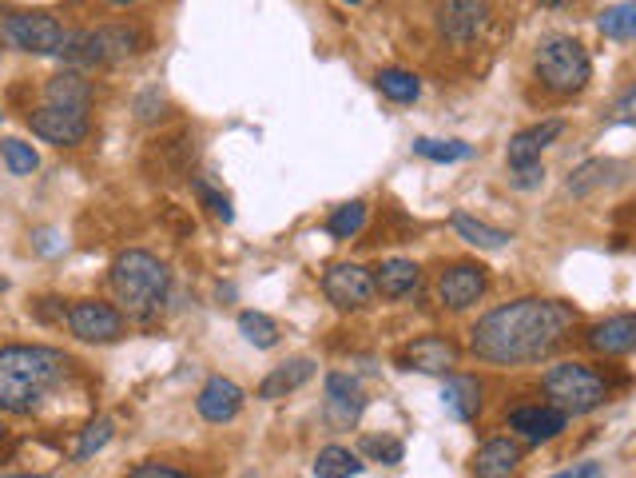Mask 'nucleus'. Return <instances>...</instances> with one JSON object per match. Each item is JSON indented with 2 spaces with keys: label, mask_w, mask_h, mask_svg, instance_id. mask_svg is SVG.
<instances>
[{
  "label": "nucleus",
  "mask_w": 636,
  "mask_h": 478,
  "mask_svg": "<svg viewBox=\"0 0 636 478\" xmlns=\"http://www.w3.org/2000/svg\"><path fill=\"white\" fill-rule=\"evenodd\" d=\"M577 315L557 299H517L478 319L469 331V347L485 363H533L549 355L573 331Z\"/></svg>",
  "instance_id": "nucleus-1"
},
{
  "label": "nucleus",
  "mask_w": 636,
  "mask_h": 478,
  "mask_svg": "<svg viewBox=\"0 0 636 478\" xmlns=\"http://www.w3.org/2000/svg\"><path fill=\"white\" fill-rule=\"evenodd\" d=\"M72 371V359L57 347L12 343L0 347V410L33 415Z\"/></svg>",
  "instance_id": "nucleus-2"
},
{
  "label": "nucleus",
  "mask_w": 636,
  "mask_h": 478,
  "mask_svg": "<svg viewBox=\"0 0 636 478\" xmlns=\"http://www.w3.org/2000/svg\"><path fill=\"white\" fill-rule=\"evenodd\" d=\"M171 272L152 251H123L112 263V291L132 319H152L168 299Z\"/></svg>",
  "instance_id": "nucleus-3"
},
{
  "label": "nucleus",
  "mask_w": 636,
  "mask_h": 478,
  "mask_svg": "<svg viewBox=\"0 0 636 478\" xmlns=\"http://www.w3.org/2000/svg\"><path fill=\"white\" fill-rule=\"evenodd\" d=\"M589 76L592 64L580 40H573V36H549V40H541V48H537V80L549 92L573 96V92L589 84Z\"/></svg>",
  "instance_id": "nucleus-4"
},
{
  "label": "nucleus",
  "mask_w": 636,
  "mask_h": 478,
  "mask_svg": "<svg viewBox=\"0 0 636 478\" xmlns=\"http://www.w3.org/2000/svg\"><path fill=\"white\" fill-rule=\"evenodd\" d=\"M541 387L569 415H589V410L604 407V398H609V383L585 363H557L553 371H545Z\"/></svg>",
  "instance_id": "nucleus-5"
},
{
  "label": "nucleus",
  "mask_w": 636,
  "mask_h": 478,
  "mask_svg": "<svg viewBox=\"0 0 636 478\" xmlns=\"http://www.w3.org/2000/svg\"><path fill=\"white\" fill-rule=\"evenodd\" d=\"M140 48V33L123 28V24H108V28H88V33H68V45L60 57L72 64H116L128 60Z\"/></svg>",
  "instance_id": "nucleus-6"
},
{
  "label": "nucleus",
  "mask_w": 636,
  "mask_h": 478,
  "mask_svg": "<svg viewBox=\"0 0 636 478\" xmlns=\"http://www.w3.org/2000/svg\"><path fill=\"white\" fill-rule=\"evenodd\" d=\"M0 40L36 57H60L68 45V28L48 12H12L0 21Z\"/></svg>",
  "instance_id": "nucleus-7"
},
{
  "label": "nucleus",
  "mask_w": 636,
  "mask_h": 478,
  "mask_svg": "<svg viewBox=\"0 0 636 478\" xmlns=\"http://www.w3.org/2000/svg\"><path fill=\"white\" fill-rule=\"evenodd\" d=\"M68 331H72L80 343H116L123 335V315L112 303L80 299V303L68 308Z\"/></svg>",
  "instance_id": "nucleus-8"
},
{
  "label": "nucleus",
  "mask_w": 636,
  "mask_h": 478,
  "mask_svg": "<svg viewBox=\"0 0 636 478\" xmlns=\"http://www.w3.org/2000/svg\"><path fill=\"white\" fill-rule=\"evenodd\" d=\"M28 128L36 136L57 144V148H76L88 140V112H76V108H60V104H45L28 116Z\"/></svg>",
  "instance_id": "nucleus-9"
},
{
  "label": "nucleus",
  "mask_w": 636,
  "mask_h": 478,
  "mask_svg": "<svg viewBox=\"0 0 636 478\" xmlns=\"http://www.w3.org/2000/svg\"><path fill=\"white\" fill-rule=\"evenodd\" d=\"M323 291L338 311H355V308H367L379 287H374V275H370L367 267H358V263H338V267H331V272L323 275Z\"/></svg>",
  "instance_id": "nucleus-10"
},
{
  "label": "nucleus",
  "mask_w": 636,
  "mask_h": 478,
  "mask_svg": "<svg viewBox=\"0 0 636 478\" xmlns=\"http://www.w3.org/2000/svg\"><path fill=\"white\" fill-rule=\"evenodd\" d=\"M362 410H367V391H362V383H358L355 375H343V371L326 375L323 419L331 422V427L347 431V427H355V422L362 419Z\"/></svg>",
  "instance_id": "nucleus-11"
},
{
  "label": "nucleus",
  "mask_w": 636,
  "mask_h": 478,
  "mask_svg": "<svg viewBox=\"0 0 636 478\" xmlns=\"http://www.w3.org/2000/svg\"><path fill=\"white\" fill-rule=\"evenodd\" d=\"M485 21H490V0H442V9H437V28L454 45L478 40Z\"/></svg>",
  "instance_id": "nucleus-12"
},
{
  "label": "nucleus",
  "mask_w": 636,
  "mask_h": 478,
  "mask_svg": "<svg viewBox=\"0 0 636 478\" xmlns=\"http://www.w3.org/2000/svg\"><path fill=\"white\" fill-rule=\"evenodd\" d=\"M398 363L406 371H422V375H449L458 367V347L449 339H442V335H422V339L406 343Z\"/></svg>",
  "instance_id": "nucleus-13"
},
{
  "label": "nucleus",
  "mask_w": 636,
  "mask_h": 478,
  "mask_svg": "<svg viewBox=\"0 0 636 478\" xmlns=\"http://www.w3.org/2000/svg\"><path fill=\"white\" fill-rule=\"evenodd\" d=\"M481 296H485V267H478V263H458V267H449V272L442 275V284H437V299H442L449 311L473 308Z\"/></svg>",
  "instance_id": "nucleus-14"
},
{
  "label": "nucleus",
  "mask_w": 636,
  "mask_h": 478,
  "mask_svg": "<svg viewBox=\"0 0 636 478\" xmlns=\"http://www.w3.org/2000/svg\"><path fill=\"white\" fill-rule=\"evenodd\" d=\"M565 422H569V410H561L557 403L553 407H517L509 415V431H517L529 443H549L565 431Z\"/></svg>",
  "instance_id": "nucleus-15"
},
{
  "label": "nucleus",
  "mask_w": 636,
  "mask_h": 478,
  "mask_svg": "<svg viewBox=\"0 0 636 478\" xmlns=\"http://www.w3.org/2000/svg\"><path fill=\"white\" fill-rule=\"evenodd\" d=\"M243 387L239 383H231V379L215 375L207 379V387L200 391V398H195V407H200V415L207 422H231L239 410H243Z\"/></svg>",
  "instance_id": "nucleus-16"
},
{
  "label": "nucleus",
  "mask_w": 636,
  "mask_h": 478,
  "mask_svg": "<svg viewBox=\"0 0 636 478\" xmlns=\"http://www.w3.org/2000/svg\"><path fill=\"white\" fill-rule=\"evenodd\" d=\"M589 347L597 355H628L636 351V315H616V319H604L597 327L585 335Z\"/></svg>",
  "instance_id": "nucleus-17"
},
{
  "label": "nucleus",
  "mask_w": 636,
  "mask_h": 478,
  "mask_svg": "<svg viewBox=\"0 0 636 478\" xmlns=\"http://www.w3.org/2000/svg\"><path fill=\"white\" fill-rule=\"evenodd\" d=\"M565 132V124L561 120H545V124L537 128H525V132H517L514 140H509V168H521V164H533V159H541V152L553 144V140Z\"/></svg>",
  "instance_id": "nucleus-18"
},
{
  "label": "nucleus",
  "mask_w": 636,
  "mask_h": 478,
  "mask_svg": "<svg viewBox=\"0 0 636 478\" xmlns=\"http://www.w3.org/2000/svg\"><path fill=\"white\" fill-rule=\"evenodd\" d=\"M311 375H314V363H311V359H287V363H279L267 379H263V383H259V398L275 403V398L295 395V391H299L302 383H311Z\"/></svg>",
  "instance_id": "nucleus-19"
},
{
  "label": "nucleus",
  "mask_w": 636,
  "mask_h": 478,
  "mask_svg": "<svg viewBox=\"0 0 636 478\" xmlns=\"http://www.w3.org/2000/svg\"><path fill=\"white\" fill-rule=\"evenodd\" d=\"M517 463H521V446L509 443V439H490V443L473 455L469 470L481 478H502V475H514Z\"/></svg>",
  "instance_id": "nucleus-20"
},
{
  "label": "nucleus",
  "mask_w": 636,
  "mask_h": 478,
  "mask_svg": "<svg viewBox=\"0 0 636 478\" xmlns=\"http://www.w3.org/2000/svg\"><path fill=\"white\" fill-rule=\"evenodd\" d=\"M442 407H446L458 422L478 419V410H481V383H478V379H469V375H449L446 387H442Z\"/></svg>",
  "instance_id": "nucleus-21"
},
{
  "label": "nucleus",
  "mask_w": 636,
  "mask_h": 478,
  "mask_svg": "<svg viewBox=\"0 0 636 478\" xmlns=\"http://www.w3.org/2000/svg\"><path fill=\"white\" fill-rule=\"evenodd\" d=\"M418 284H422V272H418V263H410V260H386L379 272H374V287H379L386 299L410 296Z\"/></svg>",
  "instance_id": "nucleus-22"
},
{
  "label": "nucleus",
  "mask_w": 636,
  "mask_h": 478,
  "mask_svg": "<svg viewBox=\"0 0 636 478\" xmlns=\"http://www.w3.org/2000/svg\"><path fill=\"white\" fill-rule=\"evenodd\" d=\"M45 96H48V104H60V108H76V112H88L92 84L80 76V72H60V76L48 80Z\"/></svg>",
  "instance_id": "nucleus-23"
},
{
  "label": "nucleus",
  "mask_w": 636,
  "mask_h": 478,
  "mask_svg": "<svg viewBox=\"0 0 636 478\" xmlns=\"http://www.w3.org/2000/svg\"><path fill=\"white\" fill-rule=\"evenodd\" d=\"M616 164L613 159H585L580 168H573L569 183H565V192L573 195V200H585V195H592L597 188H604V183H613L616 176Z\"/></svg>",
  "instance_id": "nucleus-24"
},
{
  "label": "nucleus",
  "mask_w": 636,
  "mask_h": 478,
  "mask_svg": "<svg viewBox=\"0 0 636 478\" xmlns=\"http://www.w3.org/2000/svg\"><path fill=\"white\" fill-rule=\"evenodd\" d=\"M454 231H458L466 243H473V248H481V251H502L505 243L514 239L509 231L490 228V224H481V219L466 216V212H458V216H454Z\"/></svg>",
  "instance_id": "nucleus-25"
},
{
  "label": "nucleus",
  "mask_w": 636,
  "mask_h": 478,
  "mask_svg": "<svg viewBox=\"0 0 636 478\" xmlns=\"http://www.w3.org/2000/svg\"><path fill=\"white\" fill-rule=\"evenodd\" d=\"M311 475L314 478H350V475H362V463H358V455L347 451V446H323L319 458H314Z\"/></svg>",
  "instance_id": "nucleus-26"
},
{
  "label": "nucleus",
  "mask_w": 636,
  "mask_h": 478,
  "mask_svg": "<svg viewBox=\"0 0 636 478\" xmlns=\"http://www.w3.org/2000/svg\"><path fill=\"white\" fill-rule=\"evenodd\" d=\"M374 84H379L382 96L394 104H413L418 96H422L418 76H413V72H403V69H382L379 76H374Z\"/></svg>",
  "instance_id": "nucleus-27"
},
{
  "label": "nucleus",
  "mask_w": 636,
  "mask_h": 478,
  "mask_svg": "<svg viewBox=\"0 0 636 478\" xmlns=\"http://www.w3.org/2000/svg\"><path fill=\"white\" fill-rule=\"evenodd\" d=\"M239 335H243L251 347L267 351V347L279 343V323L271 315H263V311H243V315H239Z\"/></svg>",
  "instance_id": "nucleus-28"
},
{
  "label": "nucleus",
  "mask_w": 636,
  "mask_h": 478,
  "mask_svg": "<svg viewBox=\"0 0 636 478\" xmlns=\"http://www.w3.org/2000/svg\"><path fill=\"white\" fill-rule=\"evenodd\" d=\"M597 28H601V36H609V40H636V0L604 9Z\"/></svg>",
  "instance_id": "nucleus-29"
},
{
  "label": "nucleus",
  "mask_w": 636,
  "mask_h": 478,
  "mask_svg": "<svg viewBox=\"0 0 636 478\" xmlns=\"http://www.w3.org/2000/svg\"><path fill=\"white\" fill-rule=\"evenodd\" d=\"M413 152L422 159H434V164H454V159H469L473 156V144H466V140H413Z\"/></svg>",
  "instance_id": "nucleus-30"
},
{
  "label": "nucleus",
  "mask_w": 636,
  "mask_h": 478,
  "mask_svg": "<svg viewBox=\"0 0 636 478\" xmlns=\"http://www.w3.org/2000/svg\"><path fill=\"white\" fill-rule=\"evenodd\" d=\"M362 224H367V204H362V200H350V204L335 207V216L326 219V231L335 239H355L358 231H362Z\"/></svg>",
  "instance_id": "nucleus-31"
},
{
  "label": "nucleus",
  "mask_w": 636,
  "mask_h": 478,
  "mask_svg": "<svg viewBox=\"0 0 636 478\" xmlns=\"http://www.w3.org/2000/svg\"><path fill=\"white\" fill-rule=\"evenodd\" d=\"M0 156H4L12 176H33L40 168V156L33 152V144H21V140H0Z\"/></svg>",
  "instance_id": "nucleus-32"
},
{
  "label": "nucleus",
  "mask_w": 636,
  "mask_h": 478,
  "mask_svg": "<svg viewBox=\"0 0 636 478\" xmlns=\"http://www.w3.org/2000/svg\"><path fill=\"white\" fill-rule=\"evenodd\" d=\"M362 455L374 458V463H386V467H398L406 458V446L398 439H391V434H367L362 439Z\"/></svg>",
  "instance_id": "nucleus-33"
},
{
  "label": "nucleus",
  "mask_w": 636,
  "mask_h": 478,
  "mask_svg": "<svg viewBox=\"0 0 636 478\" xmlns=\"http://www.w3.org/2000/svg\"><path fill=\"white\" fill-rule=\"evenodd\" d=\"M112 443V419H96L84 427V434H80L76 443V458L84 463V458H92L96 451H104V446Z\"/></svg>",
  "instance_id": "nucleus-34"
},
{
  "label": "nucleus",
  "mask_w": 636,
  "mask_h": 478,
  "mask_svg": "<svg viewBox=\"0 0 636 478\" xmlns=\"http://www.w3.org/2000/svg\"><path fill=\"white\" fill-rule=\"evenodd\" d=\"M191 188H195V195H200L203 204L212 207L215 216L224 219V224H231V219H235V207H231V200H227L224 192H215L212 183H207V180H200V176H191Z\"/></svg>",
  "instance_id": "nucleus-35"
},
{
  "label": "nucleus",
  "mask_w": 636,
  "mask_h": 478,
  "mask_svg": "<svg viewBox=\"0 0 636 478\" xmlns=\"http://www.w3.org/2000/svg\"><path fill=\"white\" fill-rule=\"evenodd\" d=\"M159 116H164V96H159L156 88L140 92V96H135V120H140V124H152Z\"/></svg>",
  "instance_id": "nucleus-36"
},
{
  "label": "nucleus",
  "mask_w": 636,
  "mask_h": 478,
  "mask_svg": "<svg viewBox=\"0 0 636 478\" xmlns=\"http://www.w3.org/2000/svg\"><path fill=\"white\" fill-rule=\"evenodd\" d=\"M514 176H509V183L514 188H521V192H533V188H541V180H545V168H541V159H533V164H521V168H509Z\"/></svg>",
  "instance_id": "nucleus-37"
},
{
  "label": "nucleus",
  "mask_w": 636,
  "mask_h": 478,
  "mask_svg": "<svg viewBox=\"0 0 636 478\" xmlns=\"http://www.w3.org/2000/svg\"><path fill=\"white\" fill-rule=\"evenodd\" d=\"M613 120L616 124H636V84L613 104Z\"/></svg>",
  "instance_id": "nucleus-38"
},
{
  "label": "nucleus",
  "mask_w": 636,
  "mask_h": 478,
  "mask_svg": "<svg viewBox=\"0 0 636 478\" xmlns=\"http://www.w3.org/2000/svg\"><path fill=\"white\" fill-rule=\"evenodd\" d=\"M132 478H183V470L164 467V463H140V467L128 470Z\"/></svg>",
  "instance_id": "nucleus-39"
},
{
  "label": "nucleus",
  "mask_w": 636,
  "mask_h": 478,
  "mask_svg": "<svg viewBox=\"0 0 636 478\" xmlns=\"http://www.w3.org/2000/svg\"><path fill=\"white\" fill-rule=\"evenodd\" d=\"M597 475H604L601 463H577V467L561 470V478H597Z\"/></svg>",
  "instance_id": "nucleus-40"
},
{
  "label": "nucleus",
  "mask_w": 636,
  "mask_h": 478,
  "mask_svg": "<svg viewBox=\"0 0 636 478\" xmlns=\"http://www.w3.org/2000/svg\"><path fill=\"white\" fill-rule=\"evenodd\" d=\"M0 291H9V279H4V275H0Z\"/></svg>",
  "instance_id": "nucleus-41"
},
{
  "label": "nucleus",
  "mask_w": 636,
  "mask_h": 478,
  "mask_svg": "<svg viewBox=\"0 0 636 478\" xmlns=\"http://www.w3.org/2000/svg\"><path fill=\"white\" fill-rule=\"evenodd\" d=\"M0 439H4V422H0Z\"/></svg>",
  "instance_id": "nucleus-42"
},
{
  "label": "nucleus",
  "mask_w": 636,
  "mask_h": 478,
  "mask_svg": "<svg viewBox=\"0 0 636 478\" xmlns=\"http://www.w3.org/2000/svg\"><path fill=\"white\" fill-rule=\"evenodd\" d=\"M347 4H362V0H347Z\"/></svg>",
  "instance_id": "nucleus-43"
},
{
  "label": "nucleus",
  "mask_w": 636,
  "mask_h": 478,
  "mask_svg": "<svg viewBox=\"0 0 636 478\" xmlns=\"http://www.w3.org/2000/svg\"><path fill=\"white\" fill-rule=\"evenodd\" d=\"M116 4H128V0H116Z\"/></svg>",
  "instance_id": "nucleus-44"
}]
</instances>
